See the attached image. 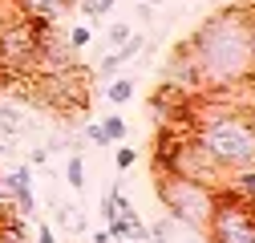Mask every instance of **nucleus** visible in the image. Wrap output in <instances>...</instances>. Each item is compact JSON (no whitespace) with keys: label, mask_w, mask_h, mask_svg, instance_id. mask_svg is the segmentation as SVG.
I'll return each instance as SVG.
<instances>
[{"label":"nucleus","mask_w":255,"mask_h":243,"mask_svg":"<svg viewBox=\"0 0 255 243\" xmlns=\"http://www.w3.org/2000/svg\"><path fill=\"white\" fill-rule=\"evenodd\" d=\"M190 57L199 65V81L203 85H239L255 73L251 61V33H247V12L235 8H219L211 12L195 37H190Z\"/></svg>","instance_id":"obj_1"},{"label":"nucleus","mask_w":255,"mask_h":243,"mask_svg":"<svg viewBox=\"0 0 255 243\" xmlns=\"http://www.w3.org/2000/svg\"><path fill=\"white\" fill-rule=\"evenodd\" d=\"M190 138L207 150L223 174L255 166V118L243 110H219V114L203 118Z\"/></svg>","instance_id":"obj_2"},{"label":"nucleus","mask_w":255,"mask_h":243,"mask_svg":"<svg viewBox=\"0 0 255 243\" xmlns=\"http://www.w3.org/2000/svg\"><path fill=\"white\" fill-rule=\"evenodd\" d=\"M158 191H162V203H166L170 219L186 223L190 231H207V223L215 215V199H219V191L211 187V182L182 178V174H162Z\"/></svg>","instance_id":"obj_3"},{"label":"nucleus","mask_w":255,"mask_h":243,"mask_svg":"<svg viewBox=\"0 0 255 243\" xmlns=\"http://www.w3.org/2000/svg\"><path fill=\"white\" fill-rule=\"evenodd\" d=\"M49 24L20 16L16 24L0 28V73H24L41 61V45H45Z\"/></svg>","instance_id":"obj_4"},{"label":"nucleus","mask_w":255,"mask_h":243,"mask_svg":"<svg viewBox=\"0 0 255 243\" xmlns=\"http://www.w3.org/2000/svg\"><path fill=\"white\" fill-rule=\"evenodd\" d=\"M207 235H211V243H255V207L231 191H223L215 199Z\"/></svg>","instance_id":"obj_5"},{"label":"nucleus","mask_w":255,"mask_h":243,"mask_svg":"<svg viewBox=\"0 0 255 243\" xmlns=\"http://www.w3.org/2000/svg\"><path fill=\"white\" fill-rule=\"evenodd\" d=\"M16 8L28 16V20H41V24H53L69 4L65 0H16Z\"/></svg>","instance_id":"obj_6"},{"label":"nucleus","mask_w":255,"mask_h":243,"mask_svg":"<svg viewBox=\"0 0 255 243\" xmlns=\"http://www.w3.org/2000/svg\"><path fill=\"white\" fill-rule=\"evenodd\" d=\"M106 98H110V106H126V102L134 98V81H130V77H110Z\"/></svg>","instance_id":"obj_7"},{"label":"nucleus","mask_w":255,"mask_h":243,"mask_svg":"<svg viewBox=\"0 0 255 243\" xmlns=\"http://www.w3.org/2000/svg\"><path fill=\"white\" fill-rule=\"evenodd\" d=\"M65 182H69L73 191H85V162H81V150L65 162Z\"/></svg>","instance_id":"obj_8"},{"label":"nucleus","mask_w":255,"mask_h":243,"mask_svg":"<svg viewBox=\"0 0 255 243\" xmlns=\"http://www.w3.org/2000/svg\"><path fill=\"white\" fill-rule=\"evenodd\" d=\"M142 45H146V37H142V33H130V41H126V45H118V49H114V57L126 65V61H134V57L142 53Z\"/></svg>","instance_id":"obj_9"},{"label":"nucleus","mask_w":255,"mask_h":243,"mask_svg":"<svg viewBox=\"0 0 255 243\" xmlns=\"http://www.w3.org/2000/svg\"><path fill=\"white\" fill-rule=\"evenodd\" d=\"M130 33H134V28L126 24V20H110V28H106V41H110V49L126 45V41H130Z\"/></svg>","instance_id":"obj_10"},{"label":"nucleus","mask_w":255,"mask_h":243,"mask_svg":"<svg viewBox=\"0 0 255 243\" xmlns=\"http://www.w3.org/2000/svg\"><path fill=\"white\" fill-rule=\"evenodd\" d=\"M102 134H106V142H110V146H114V142H122V138H126V122H122L118 114H110V118L102 122Z\"/></svg>","instance_id":"obj_11"},{"label":"nucleus","mask_w":255,"mask_h":243,"mask_svg":"<svg viewBox=\"0 0 255 243\" xmlns=\"http://www.w3.org/2000/svg\"><path fill=\"white\" fill-rule=\"evenodd\" d=\"M89 41H93V33H89L85 24H77V28H69V41H65V45H69V53H81Z\"/></svg>","instance_id":"obj_12"},{"label":"nucleus","mask_w":255,"mask_h":243,"mask_svg":"<svg viewBox=\"0 0 255 243\" xmlns=\"http://www.w3.org/2000/svg\"><path fill=\"white\" fill-rule=\"evenodd\" d=\"M114 162H118V170H130V166L138 162V150H130V146H118V154H114Z\"/></svg>","instance_id":"obj_13"},{"label":"nucleus","mask_w":255,"mask_h":243,"mask_svg":"<svg viewBox=\"0 0 255 243\" xmlns=\"http://www.w3.org/2000/svg\"><path fill=\"white\" fill-rule=\"evenodd\" d=\"M98 211H102V219H106V223H110V219L118 215V203H114V191H106V199H102V207H98Z\"/></svg>","instance_id":"obj_14"},{"label":"nucleus","mask_w":255,"mask_h":243,"mask_svg":"<svg viewBox=\"0 0 255 243\" xmlns=\"http://www.w3.org/2000/svg\"><path fill=\"white\" fill-rule=\"evenodd\" d=\"M166 235H170V219H162V223H158V227L150 231V243H170Z\"/></svg>","instance_id":"obj_15"},{"label":"nucleus","mask_w":255,"mask_h":243,"mask_svg":"<svg viewBox=\"0 0 255 243\" xmlns=\"http://www.w3.org/2000/svg\"><path fill=\"white\" fill-rule=\"evenodd\" d=\"M85 138H89L93 146H110V142H106V134H102V122H93V126L85 130Z\"/></svg>","instance_id":"obj_16"},{"label":"nucleus","mask_w":255,"mask_h":243,"mask_svg":"<svg viewBox=\"0 0 255 243\" xmlns=\"http://www.w3.org/2000/svg\"><path fill=\"white\" fill-rule=\"evenodd\" d=\"M118 69H122V61H118L114 53H106V57H102V73H106V77H114Z\"/></svg>","instance_id":"obj_17"},{"label":"nucleus","mask_w":255,"mask_h":243,"mask_svg":"<svg viewBox=\"0 0 255 243\" xmlns=\"http://www.w3.org/2000/svg\"><path fill=\"white\" fill-rule=\"evenodd\" d=\"M49 162V146H33V154H28V166H41Z\"/></svg>","instance_id":"obj_18"},{"label":"nucleus","mask_w":255,"mask_h":243,"mask_svg":"<svg viewBox=\"0 0 255 243\" xmlns=\"http://www.w3.org/2000/svg\"><path fill=\"white\" fill-rule=\"evenodd\" d=\"M37 243H57V231H53L49 223H41V227H37Z\"/></svg>","instance_id":"obj_19"},{"label":"nucleus","mask_w":255,"mask_h":243,"mask_svg":"<svg viewBox=\"0 0 255 243\" xmlns=\"http://www.w3.org/2000/svg\"><path fill=\"white\" fill-rule=\"evenodd\" d=\"M118 8V0H98V4H93V16H110Z\"/></svg>","instance_id":"obj_20"},{"label":"nucleus","mask_w":255,"mask_h":243,"mask_svg":"<svg viewBox=\"0 0 255 243\" xmlns=\"http://www.w3.org/2000/svg\"><path fill=\"white\" fill-rule=\"evenodd\" d=\"M16 154V138H0V158H12Z\"/></svg>","instance_id":"obj_21"},{"label":"nucleus","mask_w":255,"mask_h":243,"mask_svg":"<svg viewBox=\"0 0 255 243\" xmlns=\"http://www.w3.org/2000/svg\"><path fill=\"white\" fill-rule=\"evenodd\" d=\"M4 203H12V191H8V182H4V174H0V207Z\"/></svg>","instance_id":"obj_22"},{"label":"nucleus","mask_w":255,"mask_h":243,"mask_svg":"<svg viewBox=\"0 0 255 243\" xmlns=\"http://www.w3.org/2000/svg\"><path fill=\"white\" fill-rule=\"evenodd\" d=\"M247 33H251V61H255V12H247Z\"/></svg>","instance_id":"obj_23"},{"label":"nucleus","mask_w":255,"mask_h":243,"mask_svg":"<svg viewBox=\"0 0 255 243\" xmlns=\"http://www.w3.org/2000/svg\"><path fill=\"white\" fill-rule=\"evenodd\" d=\"M93 4H98V0H77V8H81V12H89V16H93Z\"/></svg>","instance_id":"obj_24"},{"label":"nucleus","mask_w":255,"mask_h":243,"mask_svg":"<svg viewBox=\"0 0 255 243\" xmlns=\"http://www.w3.org/2000/svg\"><path fill=\"white\" fill-rule=\"evenodd\" d=\"M93 243H114V239H110V231H98V235H93Z\"/></svg>","instance_id":"obj_25"},{"label":"nucleus","mask_w":255,"mask_h":243,"mask_svg":"<svg viewBox=\"0 0 255 243\" xmlns=\"http://www.w3.org/2000/svg\"><path fill=\"white\" fill-rule=\"evenodd\" d=\"M138 4H166V0H138Z\"/></svg>","instance_id":"obj_26"},{"label":"nucleus","mask_w":255,"mask_h":243,"mask_svg":"<svg viewBox=\"0 0 255 243\" xmlns=\"http://www.w3.org/2000/svg\"><path fill=\"white\" fill-rule=\"evenodd\" d=\"M178 243H199V239H178Z\"/></svg>","instance_id":"obj_27"}]
</instances>
